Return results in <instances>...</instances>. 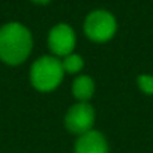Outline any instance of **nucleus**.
Here are the masks:
<instances>
[{"label": "nucleus", "instance_id": "f257e3e1", "mask_svg": "<svg viewBox=\"0 0 153 153\" xmlns=\"http://www.w3.org/2000/svg\"><path fill=\"white\" fill-rule=\"evenodd\" d=\"M33 48V36L21 23H8L0 27V60L9 66L24 63Z\"/></svg>", "mask_w": 153, "mask_h": 153}, {"label": "nucleus", "instance_id": "f03ea898", "mask_svg": "<svg viewBox=\"0 0 153 153\" xmlns=\"http://www.w3.org/2000/svg\"><path fill=\"white\" fill-rule=\"evenodd\" d=\"M65 71L62 66V60L54 56H41L36 59L29 72L30 84L38 92H53L63 81Z\"/></svg>", "mask_w": 153, "mask_h": 153}, {"label": "nucleus", "instance_id": "7ed1b4c3", "mask_svg": "<svg viewBox=\"0 0 153 153\" xmlns=\"http://www.w3.org/2000/svg\"><path fill=\"white\" fill-rule=\"evenodd\" d=\"M84 33L92 42L96 44L111 41L117 33L116 17L105 9L92 11L84 20Z\"/></svg>", "mask_w": 153, "mask_h": 153}, {"label": "nucleus", "instance_id": "20e7f679", "mask_svg": "<svg viewBox=\"0 0 153 153\" xmlns=\"http://www.w3.org/2000/svg\"><path fill=\"white\" fill-rule=\"evenodd\" d=\"M95 119H96L95 108L89 102H76L72 107H69L63 122H65V128L71 134L80 137L93 129Z\"/></svg>", "mask_w": 153, "mask_h": 153}, {"label": "nucleus", "instance_id": "39448f33", "mask_svg": "<svg viewBox=\"0 0 153 153\" xmlns=\"http://www.w3.org/2000/svg\"><path fill=\"white\" fill-rule=\"evenodd\" d=\"M76 36L74 29L66 23L56 24L48 33V48L54 57H66L74 53Z\"/></svg>", "mask_w": 153, "mask_h": 153}, {"label": "nucleus", "instance_id": "423d86ee", "mask_svg": "<svg viewBox=\"0 0 153 153\" xmlns=\"http://www.w3.org/2000/svg\"><path fill=\"white\" fill-rule=\"evenodd\" d=\"M74 153H108V141L99 131H89L75 141Z\"/></svg>", "mask_w": 153, "mask_h": 153}, {"label": "nucleus", "instance_id": "0eeeda50", "mask_svg": "<svg viewBox=\"0 0 153 153\" xmlns=\"http://www.w3.org/2000/svg\"><path fill=\"white\" fill-rule=\"evenodd\" d=\"M72 95L76 102H89L95 95V81L89 75H78L72 83Z\"/></svg>", "mask_w": 153, "mask_h": 153}, {"label": "nucleus", "instance_id": "6e6552de", "mask_svg": "<svg viewBox=\"0 0 153 153\" xmlns=\"http://www.w3.org/2000/svg\"><path fill=\"white\" fill-rule=\"evenodd\" d=\"M62 66L65 74H78L83 68H84V59L80 54H69L66 57H63L62 60Z\"/></svg>", "mask_w": 153, "mask_h": 153}, {"label": "nucleus", "instance_id": "1a4fd4ad", "mask_svg": "<svg viewBox=\"0 0 153 153\" xmlns=\"http://www.w3.org/2000/svg\"><path fill=\"white\" fill-rule=\"evenodd\" d=\"M137 86L144 95L152 96L153 95V75H149V74L138 75L137 76Z\"/></svg>", "mask_w": 153, "mask_h": 153}, {"label": "nucleus", "instance_id": "9d476101", "mask_svg": "<svg viewBox=\"0 0 153 153\" xmlns=\"http://www.w3.org/2000/svg\"><path fill=\"white\" fill-rule=\"evenodd\" d=\"M32 2H35V3H38V5H48L51 0H32Z\"/></svg>", "mask_w": 153, "mask_h": 153}]
</instances>
